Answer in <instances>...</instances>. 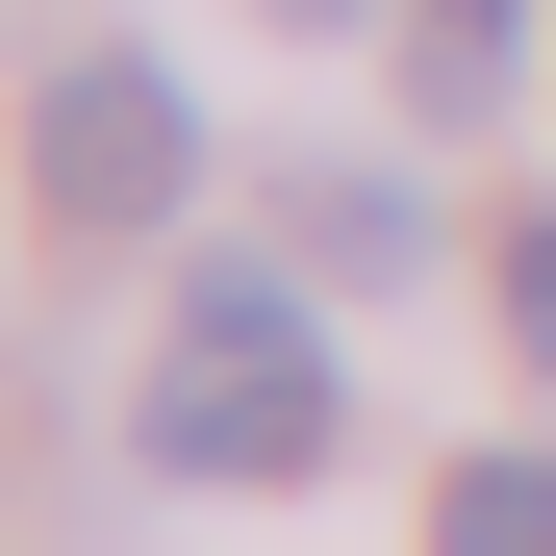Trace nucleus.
I'll return each instance as SVG.
<instances>
[{"label": "nucleus", "mask_w": 556, "mask_h": 556, "mask_svg": "<svg viewBox=\"0 0 556 556\" xmlns=\"http://www.w3.org/2000/svg\"><path fill=\"white\" fill-rule=\"evenodd\" d=\"M405 102L430 127H506L531 102V0H405Z\"/></svg>", "instance_id": "3"}, {"label": "nucleus", "mask_w": 556, "mask_h": 556, "mask_svg": "<svg viewBox=\"0 0 556 556\" xmlns=\"http://www.w3.org/2000/svg\"><path fill=\"white\" fill-rule=\"evenodd\" d=\"M430 556H556V455H455V506H430Z\"/></svg>", "instance_id": "4"}, {"label": "nucleus", "mask_w": 556, "mask_h": 556, "mask_svg": "<svg viewBox=\"0 0 556 556\" xmlns=\"http://www.w3.org/2000/svg\"><path fill=\"white\" fill-rule=\"evenodd\" d=\"M152 455H177V481H304V455H329V329L278 304V278H177V329H152Z\"/></svg>", "instance_id": "1"}, {"label": "nucleus", "mask_w": 556, "mask_h": 556, "mask_svg": "<svg viewBox=\"0 0 556 556\" xmlns=\"http://www.w3.org/2000/svg\"><path fill=\"white\" fill-rule=\"evenodd\" d=\"M26 177H51V228H177V177H203V102H177L152 51H76L51 102H26Z\"/></svg>", "instance_id": "2"}, {"label": "nucleus", "mask_w": 556, "mask_h": 556, "mask_svg": "<svg viewBox=\"0 0 556 556\" xmlns=\"http://www.w3.org/2000/svg\"><path fill=\"white\" fill-rule=\"evenodd\" d=\"M278 26H354V0H278Z\"/></svg>", "instance_id": "6"}, {"label": "nucleus", "mask_w": 556, "mask_h": 556, "mask_svg": "<svg viewBox=\"0 0 556 556\" xmlns=\"http://www.w3.org/2000/svg\"><path fill=\"white\" fill-rule=\"evenodd\" d=\"M506 354L556 380V228H506Z\"/></svg>", "instance_id": "5"}]
</instances>
